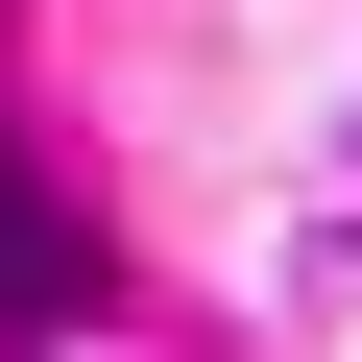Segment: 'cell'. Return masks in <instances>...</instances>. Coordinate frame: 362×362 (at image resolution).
I'll list each match as a JSON object with an SVG mask.
<instances>
[{
  "label": "cell",
  "mask_w": 362,
  "mask_h": 362,
  "mask_svg": "<svg viewBox=\"0 0 362 362\" xmlns=\"http://www.w3.org/2000/svg\"><path fill=\"white\" fill-rule=\"evenodd\" d=\"M97 290H121V266H97V218L25 169V121H0V338H73Z\"/></svg>",
  "instance_id": "cell-1"
}]
</instances>
